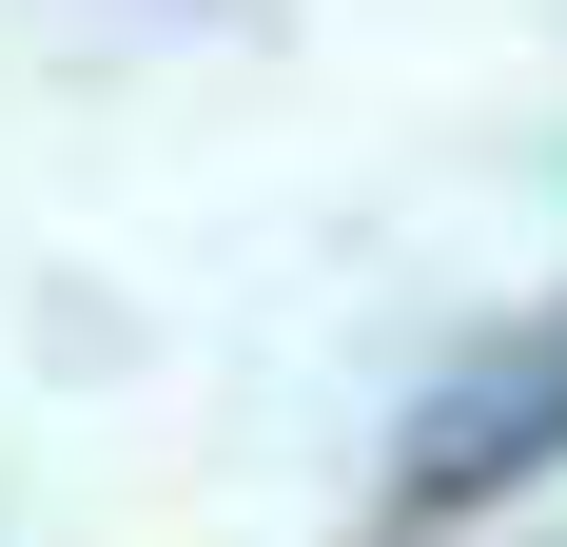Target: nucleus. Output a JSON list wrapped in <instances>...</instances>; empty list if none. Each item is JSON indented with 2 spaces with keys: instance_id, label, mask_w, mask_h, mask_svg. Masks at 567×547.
Here are the masks:
<instances>
[{
  "instance_id": "nucleus-1",
  "label": "nucleus",
  "mask_w": 567,
  "mask_h": 547,
  "mask_svg": "<svg viewBox=\"0 0 567 547\" xmlns=\"http://www.w3.org/2000/svg\"><path fill=\"white\" fill-rule=\"evenodd\" d=\"M567 450V313L528 332V352H489V372L431 391V431H411V508H470V489H509V469H548Z\"/></svg>"
}]
</instances>
